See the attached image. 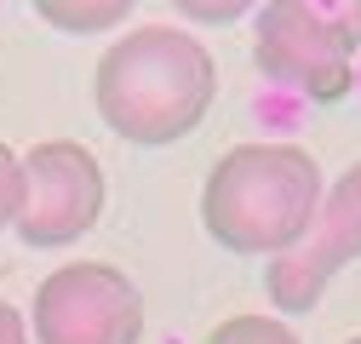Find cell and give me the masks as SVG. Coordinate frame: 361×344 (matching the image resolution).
I'll return each instance as SVG.
<instances>
[{
    "mask_svg": "<svg viewBox=\"0 0 361 344\" xmlns=\"http://www.w3.org/2000/svg\"><path fill=\"white\" fill-rule=\"evenodd\" d=\"M29 316L40 344H144V293L104 258L58 264L35 287Z\"/></svg>",
    "mask_w": 361,
    "mask_h": 344,
    "instance_id": "3",
    "label": "cell"
},
{
    "mask_svg": "<svg viewBox=\"0 0 361 344\" xmlns=\"http://www.w3.org/2000/svg\"><path fill=\"white\" fill-rule=\"evenodd\" d=\"M252 63L269 80L304 92L310 104H344L355 92V52L322 18H310L298 0H264L258 6Z\"/></svg>",
    "mask_w": 361,
    "mask_h": 344,
    "instance_id": "6",
    "label": "cell"
},
{
    "mask_svg": "<svg viewBox=\"0 0 361 344\" xmlns=\"http://www.w3.org/2000/svg\"><path fill=\"white\" fill-rule=\"evenodd\" d=\"M92 98L109 133L144 149H166L207 121L218 98V63L201 35L172 23H144L109 40V52L98 58Z\"/></svg>",
    "mask_w": 361,
    "mask_h": 344,
    "instance_id": "1",
    "label": "cell"
},
{
    "mask_svg": "<svg viewBox=\"0 0 361 344\" xmlns=\"http://www.w3.org/2000/svg\"><path fill=\"white\" fill-rule=\"evenodd\" d=\"M178 12H184L190 23H207V29H224V23H241L252 6H264V0H172Z\"/></svg>",
    "mask_w": 361,
    "mask_h": 344,
    "instance_id": "10",
    "label": "cell"
},
{
    "mask_svg": "<svg viewBox=\"0 0 361 344\" xmlns=\"http://www.w3.org/2000/svg\"><path fill=\"white\" fill-rule=\"evenodd\" d=\"M29 6L63 35H109L138 0H29Z\"/></svg>",
    "mask_w": 361,
    "mask_h": 344,
    "instance_id": "7",
    "label": "cell"
},
{
    "mask_svg": "<svg viewBox=\"0 0 361 344\" xmlns=\"http://www.w3.org/2000/svg\"><path fill=\"white\" fill-rule=\"evenodd\" d=\"M18 207H23V155L0 144V230H12Z\"/></svg>",
    "mask_w": 361,
    "mask_h": 344,
    "instance_id": "11",
    "label": "cell"
},
{
    "mask_svg": "<svg viewBox=\"0 0 361 344\" xmlns=\"http://www.w3.org/2000/svg\"><path fill=\"white\" fill-rule=\"evenodd\" d=\"M344 344H361V333H350V338H344Z\"/></svg>",
    "mask_w": 361,
    "mask_h": 344,
    "instance_id": "13",
    "label": "cell"
},
{
    "mask_svg": "<svg viewBox=\"0 0 361 344\" xmlns=\"http://www.w3.org/2000/svg\"><path fill=\"white\" fill-rule=\"evenodd\" d=\"M104 201H109V184L92 149L75 138H40L23 155V207L12 230L23 247H40V252L69 247L86 230H98Z\"/></svg>",
    "mask_w": 361,
    "mask_h": 344,
    "instance_id": "4",
    "label": "cell"
},
{
    "mask_svg": "<svg viewBox=\"0 0 361 344\" xmlns=\"http://www.w3.org/2000/svg\"><path fill=\"white\" fill-rule=\"evenodd\" d=\"M355 258H361V161H350L338 172V184L322 190L304 235L264 264V293H269L276 310L304 316V310L322 305L327 281L338 270H350Z\"/></svg>",
    "mask_w": 361,
    "mask_h": 344,
    "instance_id": "5",
    "label": "cell"
},
{
    "mask_svg": "<svg viewBox=\"0 0 361 344\" xmlns=\"http://www.w3.org/2000/svg\"><path fill=\"white\" fill-rule=\"evenodd\" d=\"M327 178L298 144H235L201 184V224L224 252L276 258L315 219Z\"/></svg>",
    "mask_w": 361,
    "mask_h": 344,
    "instance_id": "2",
    "label": "cell"
},
{
    "mask_svg": "<svg viewBox=\"0 0 361 344\" xmlns=\"http://www.w3.org/2000/svg\"><path fill=\"white\" fill-rule=\"evenodd\" d=\"M201 344H298V333H293V321H281V316L241 310V316H224Z\"/></svg>",
    "mask_w": 361,
    "mask_h": 344,
    "instance_id": "8",
    "label": "cell"
},
{
    "mask_svg": "<svg viewBox=\"0 0 361 344\" xmlns=\"http://www.w3.org/2000/svg\"><path fill=\"white\" fill-rule=\"evenodd\" d=\"M310 18H322L350 52H361V0H298Z\"/></svg>",
    "mask_w": 361,
    "mask_h": 344,
    "instance_id": "9",
    "label": "cell"
},
{
    "mask_svg": "<svg viewBox=\"0 0 361 344\" xmlns=\"http://www.w3.org/2000/svg\"><path fill=\"white\" fill-rule=\"evenodd\" d=\"M0 344H29V321H23L18 305H6V298H0Z\"/></svg>",
    "mask_w": 361,
    "mask_h": 344,
    "instance_id": "12",
    "label": "cell"
}]
</instances>
